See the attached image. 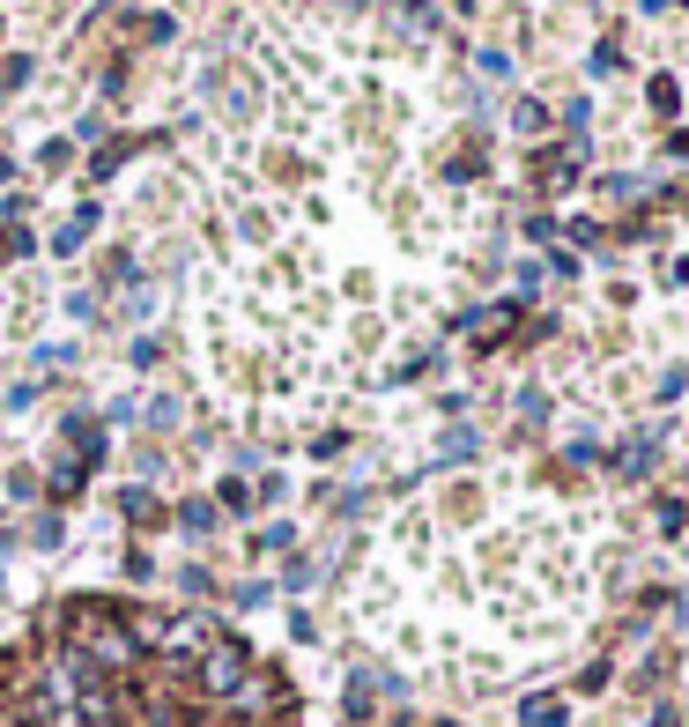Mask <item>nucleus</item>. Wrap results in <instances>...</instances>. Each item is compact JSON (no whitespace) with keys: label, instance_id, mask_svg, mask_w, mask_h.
<instances>
[{"label":"nucleus","instance_id":"obj_1","mask_svg":"<svg viewBox=\"0 0 689 727\" xmlns=\"http://www.w3.org/2000/svg\"><path fill=\"white\" fill-rule=\"evenodd\" d=\"M75 645H82V661H89V668H126V661H134V639H126L120 624H104V616H82Z\"/></svg>","mask_w":689,"mask_h":727},{"label":"nucleus","instance_id":"obj_3","mask_svg":"<svg viewBox=\"0 0 689 727\" xmlns=\"http://www.w3.org/2000/svg\"><path fill=\"white\" fill-rule=\"evenodd\" d=\"M141 639L171 645V653H193V645H208V631L193 624V616H149V624H141Z\"/></svg>","mask_w":689,"mask_h":727},{"label":"nucleus","instance_id":"obj_2","mask_svg":"<svg viewBox=\"0 0 689 727\" xmlns=\"http://www.w3.org/2000/svg\"><path fill=\"white\" fill-rule=\"evenodd\" d=\"M201 690H215V698H245V653H238V645H208Z\"/></svg>","mask_w":689,"mask_h":727}]
</instances>
